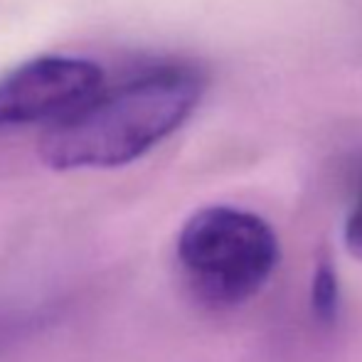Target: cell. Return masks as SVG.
I'll list each match as a JSON object with an SVG mask.
<instances>
[{
    "label": "cell",
    "mask_w": 362,
    "mask_h": 362,
    "mask_svg": "<svg viewBox=\"0 0 362 362\" xmlns=\"http://www.w3.org/2000/svg\"><path fill=\"white\" fill-rule=\"evenodd\" d=\"M205 76L187 64H163L99 94L64 116L40 141L52 170H104L144 158L200 106Z\"/></svg>",
    "instance_id": "cell-1"
},
{
    "label": "cell",
    "mask_w": 362,
    "mask_h": 362,
    "mask_svg": "<svg viewBox=\"0 0 362 362\" xmlns=\"http://www.w3.org/2000/svg\"><path fill=\"white\" fill-rule=\"evenodd\" d=\"M175 259L197 298L215 308H234L272 281L281 262V244L257 212L212 205L182 224Z\"/></svg>",
    "instance_id": "cell-2"
},
{
    "label": "cell",
    "mask_w": 362,
    "mask_h": 362,
    "mask_svg": "<svg viewBox=\"0 0 362 362\" xmlns=\"http://www.w3.org/2000/svg\"><path fill=\"white\" fill-rule=\"evenodd\" d=\"M104 84L96 62L69 54H42L0 76V131L74 114Z\"/></svg>",
    "instance_id": "cell-3"
},
{
    "label": "cell",
    "mask_w": 362,
    "mask_h": 362,
    "mask_svg": "<svg viewBox=\"0 0 362 362\" xmlns=\"http://www.w3.org/2000/svg\"><path fill=\"white\" fill-rule=\"evenodd\" d=\"M310 310L320 325H333L340 313V279L328 254L318 257L310 279Z\"/></svg>",
    "instance_id": "cell-4"
},
{
    "label": "cell",
    "mask_w": 362,
    "mask_h": 362,
    "mask_svg": "<svg viewBox=\"0 0 362 362\" xmlns=\"http://www.w3.org/2000/svg\"><path fill=\"white\" fill-rule=\"evenodd\" d=\"M343 239H345L348 252L353 254L358 262H362V173L358 177V185H355L353 205H350V212H348V217H345Z\"/></svg>",
    "instance_id": "cell-5"
},
{
    "label": "cell",
    "mask_w": 362,
    "mask_h": 362,
    "mask_svg": "<svg viewBox=\"0 0 362 362\" xmlns=\"http://www.w3.org/2000/svg\"><path fill=\"white\" fill-rule=\"evenodd\" d=\"M37 318H33V315H25V313H5V310H0V345L10 343V340H15L20 335V330L28 328V325H33Z\"/></svg>",
    "instance_id": "cell-6"
}]
</instances>
